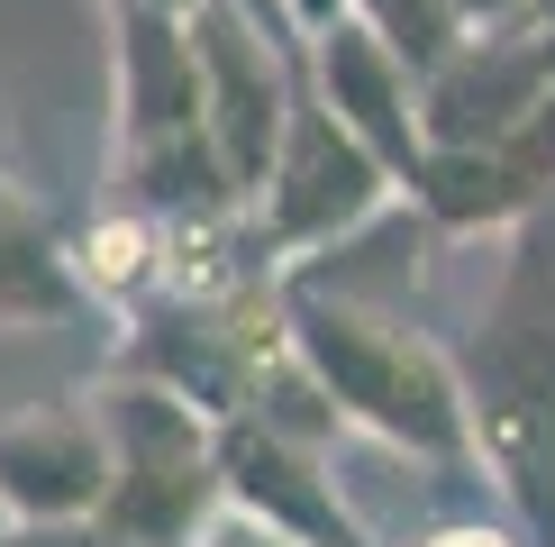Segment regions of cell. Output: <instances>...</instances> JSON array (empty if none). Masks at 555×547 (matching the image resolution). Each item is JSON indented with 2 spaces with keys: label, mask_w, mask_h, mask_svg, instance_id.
<instances>
[{
  "label": "cell",
  "mask_w": 555,
  "mask_h": 547,
  "mask_svg": "<svg viewBox=\"0 0 555 547\" xmlns=\"http://www.w3.org/2000/svg\"><path fill=\"white\" fill-rule=\"evenodd\" d=\"M465 383L474 466L501 484L511 520L538 547H555V201H538L511 228V256L482 319L447 347Z\"/></svg>",
  "instance_id": "obj_1"
},
{
  "label": "cell",
  "mask_w": 555,
  "mask_h": 547,
  "mask_svg": "<svg viewBox=\"0 0 555 547\" xmlns=\"http://www.w3.org/2000/svg\"><path fill=\"white\" fill-rule=\"evenodd\" d=\"M283 338L337 420L374 429V438L428 456V466H474L465 383L447 365V338L410 329L391 302H374L364 283H337L319 265H283Z\"/></svg>",
  "instance_id": "obj_2"
},
{
  "label": "cell",
  "mask_w": 555,
  "mask_h": 547,
  "mask_svg": "<svg viewBox=\"0 0 555 547\" xmlns=\"http://www.w3.org/2000/svg\"><path fill=\"white\" fill-rule=\"evenodd\" d=\"M391 182L356 137L337 128V110L310 91V64L292 74V119H283V147L246 201V238L264 246V265H310V256H337L346 238H364L383 211H391Z\"/></svg>",
  "instance_id": "obj_3"
},
{
  "label": "cell",
  "mask_w": 555,
  "mask_h": 547,
  "mask_svg": "<svg viewBox=\"0 0 555 547\" xmlns=\"http://www.w3.org/2000/svg\"><path fill=\"white\" fill-rule=\"evenodd\" d=\"M192 64H201V119L228 192L256 201V182L283 147L292 119V74H300V28L273 0H192Z\"/></svg>",
  "instance_id": "obj_4"
},
{
  "label": "cell",
  "mask_w": 555,
  "mask_h": 547,
  "mask_svg": "<svg viewBox=\"0 0 555 547\" xmlns=\"http://www.w3.org/2000/svg\"><path fill=\"white\" fill-rule=\"evenodd\" d=\"M101 484H109V438L91 393L0 420V530H74V520H91Z\"/></svg>",
  "instance_id": "obj_5"
},
{
  "label": "cell",
  "mask_w": 555,
  "mask_h": 547,
  "mask_svg": "<svg viewBox=\"0 0 555 547\" xmlns=\"http://www.w3.org/2000/svg\"><path fill=\"white\" fill-rule=\"evenodd\" d=\"M300 64H310V91L319 101L337 110V128L356 137L364 155H374V165L401 182H420V82L401 74V64H391V46L364 28V18H328V28H310L300 37Z\"/></svg>",
  "instance_id": "obj_6"
},
{
  "label": "cell",
  "mask_w": 555,
  "mask_h": 547,
  "mask_svg": "<svg viewBox=\"0 0 555 547\" xmlns=\"http://www.w3.org/2000/svg\"><path fill=\"white\" fill-rule=\"evenodd\" d=\"M91 292L74 283L64 256V228L0 174V329H46V319H74Z\"/></svg>",
  "instance_id": "obj_7"
},
{
  "label": "cell",
  "mask_w": 555,
  "mask_h": 547,
  "mask_svg": "<svg viewBox=\"0 0 555 547\" xmlns=\"http://www.w3.org/2000/svg\"><path fill=\"white\" fill-rule=\"evenodd\" d=\"M346 18H364V28L391 46V64H401L410 82H428L437 64L474 37V18L455 10V0H346Z\"/></svg>",
  "instance_id": "obj_8"
},
{
  "label": "cell",
  "mask_w": 555,
  "mask_h": 547,
  "mask_svg": "<svg viewBox=\"0 0 555 547\" xmlns=\"http://www.w3.org/2000/svg\"><path fill=\"white\" fill-rule=\"evenodd\" d=\"M420 547H538L519 530V520H447L437 538H420Z\"/></svg>",
  "instance_id": "obj_9"
},
{
  "label": "cell",
  "mask_w": 555,
  "mask_h": 547,
  "mask_svg": "<svg viewBox=\"0 0 555 547\" xmlns=\"http://www.w3.org/2000/svg\"><path fill=\"white\" fill-rule=\"evenodd\" d=\"M192 547H292V538H283V530H264V520H246V511H219Z\"/></svg>",
  "instance_id": "obj_10"
},
{
  "label": "cell",
  "mask_w": 555,
  "mask_h": 547,
  "mask_svg": "<svg viewBox=\"0 0 555 547\" xmlns=\"http://www.w3.org/2000/svg\"><path fill=\"white\" fill-rule=\"evenodd\" d=\"M273 10H283V18H292V28H300V37H310V28H328V18L346 10V0H273Z\"/></svg>",
  "instance_id": "obj_11"
},
{
  "label": "cell",
  "mask_w": 555,
  "mask_h": 547,
  "mask_svg": "<svg viewBox=\"0 0 555 547\" xmlns=\"http://www.w3.org/2000/svg\"><path fill=\"white\" fill-rule=\"evenodd\" d=\"M455 10H465V18H474V28H482V18H511V10H519V0H455Z\"/></svg>",
  "instance_id": "obj_12"
},
{
  "label": "cell",
  "mask_w": 555,
  "mask_h": 547,
  "mask_svg": "<svg viewBox=\"0 0 555 547\" xmlns=\"http://www.w3.org/2000/svg\"><path fill=\"white\" fill-rule=\"evenodd\" d=\"M109 10H165V18H192V0H109Z\"/></svg>",
  "instance_id": "obj_13"
},
{
  "label": "cell",
  "mask_w": 555,
  "mask_h": 547,
  "mask_svg": "<svg viewBox=\"0 0 555 547\" xmlns=\"http://www.w3.org/2000/svg\"><path fill=\"white\" fill-rule=\"evenodd\" d=\"M519 10H538V18H555V0H519Z\"/></svg>",
  "instance_id": "obj_14"
}]
</instances>
